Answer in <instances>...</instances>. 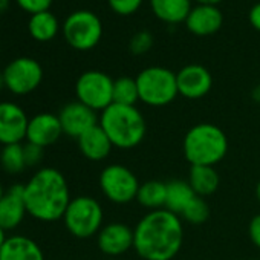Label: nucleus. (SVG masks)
<instances>
[{"mask_svg":"<svg viewBox=\"0 0 260 260\" xmlns=\"http://www.w3.org/2000/svg\"><path fill=\"white\" fill-rule=\"evenodd\" d=\"M107 260H119V258H107Z\"/></svg>","mask_w":260,"mask_h":260,"instance_id":"obj_41","label":"nucleus"},{"mask_svg":"<svg viewBox=\"0 0 260 260\" xmlns=\"http://www.w3.org/2000/svg\"><path fill=\"white\" fill-rule=\"evenodd\" d=\"M210 217V205L205 198L194 196L191 202L181 213V219L190 225H202Z\"/></svg>","mask_w":260,"mask_h":260,"instance_id":"obj_27","label":"nucleus"},{"mask_svg":"<svg viewBox=\"0 0 260 260\" xmlns=\"http://www.w3.org/2000/svg\"><path fill=\"white\" fill-rule=\"evenodd\" d=\"M5 87V78H4V72H0V90Z\"/></svg>","mask_w":260,"mask_h":260,"instance_id":"obj_38","label":"nucleus"},{"mask_svg":"<svg viewBox=\"0 0 260 260\" xmlns=\"http://www.w3.org/2000/svg\"><path fill=\"white\" fill-rule=\"evenodd\" d=\"M58 119L63 128V134L78 140L89 128L98 124V115L90 107L84 106L80 101L68 103L58 112Z\"/></svg>","mask_w":260,"mask_h":260,"instance_id":"obj_14","label":"nucleus"},{"mask_svg":"<svg viewBox=\"0 0 260 260\" xmlns=\"http://www.w3.org/2000/svg\"><path fill=\"white\" fill-rule=\"evenodd\" d=\"M107 4L118 16H132L141 8L143 0H107Z\"/></svg>","mask_w":260,"mask_h":260,"instance_id":"obj_29","label":"nucleus"},{"mask_svg":"<svg viewBox=\"0 0 260 260\" xmlns=\"http://www.w3.org/2000/svg\"><path fill=\"white\" fill-rule=\"evenodd\" d=\"M248 19H249L251 26H252L255 31L260 32V2H257L255 5H252V8L249 10Z\"/></svg>","mask_w":260,"mask_h":260,"instance_id":"obj_33","label":"nucleus"},{"mask_svg":"<svg viewBox=\"0 0 260 260\" xmlns=\"http://www.w3.org/2000/svg\"><path fill=\"white\" fill-rule=\"evenodd\" d=\"M28 31L31 37L37 42H51L60 31L58 19L51 11H43L31 16L28 22Z\"/></svg>","mask_w":260,"mask_h":260,"instance_id":"obj_22","label":"nucleus"},{"mask_svg":"<svg viewBox=\"0 0 260 260\" xmlns=\"http://www.w3.org/2000/svg\"><path fill=\"white\" fill-rule=\"evenodd\" d=\"M100 190L103 196L116 205H125L137 201L138 190H140V179L122 164H109L106 166L98 178Z\"/></svg>","mask_w":260,"mask_h":260,"instance_id":"obj_7","label":"nucleus"},{"mask_svg":"<svg viewBox=\"0 0 260 260\" xmlns=\"http://www.w3.org/2000/svg\"><path fill=\"white\" fill-rule=\"evenodd\" d=\"M140 101L150 107H164L172 104L178 92L176 72L164 66H149L137 75Z\"/></svg>","mask_w":260,"mask_h":260,"instance_id":"obj_5","label":"nucleus"},{"mask_svg":"<svg viewBox=\"0 0 260 260\" xmlns=\"http://www.w3.org/2000/svg\"><path fill=\"white\" fill-rule=\"evenodd\" d=\"M63 36L71 48L77 51H90L103 37V23L95 13L78 10L66 17Z\"/></svg>","mask_w":260,"mask_h":260,"instance_id":"obj_8","label":"nucleus"},{"mask_svg":"<svg viewBox=\"0 0 260 260\" xmlns=\"http://www.w3.org/2000/svg\"><path fill=\"white\" fill-rule=\"evenodd\" d=\"M153 14L170 25H178L185 22L191 11V0H150Z\"/></svg>","mask_w":260,"mask_h":260,"instance_id":"obj_21","label":"nucleus"},{"mask_svg":"<svg viewBox=\"0 0 260 260\" xmlns=\"http://www.w3.org/2000/svg\"><path fill=\"white\" fill-rule=\"evenodd\" d=\"M194 2H198V5H217L222 0H194Z\"/></svg>","mask_w":260,"mask_h":260,"instance_id":"obj_35","label":"nucleus"},{"mask_svg":"<svg viewBox=\"0 0 260 260\" xmlns=\"http://www.w3.org/2000/svg\"><path fill=\"white\" fill-rule=\"evenodd\" d=\"M5 233H7V231H5L2 226H0V249H2V246H4V243H5V240L8 239Z\"/></svg>","mask_w":260,"mask_h":260,"instance_id":"obj_36","label":"nucleus"},{"mask_svg":"<svg viewBox=\"0 0 260 260\" xmlns=\"http://www.w3.org/2000/svg\"><path fill=\"white\" fill-rule=\"evenodd\" d=\"M0 166L10 175H17L25 170V155H23V144H10L4 146L0 152Z\"/></svg>","mask_w":260,"mask_h":260,"instance_id":"obj_26","label":"nucleus"},{"mask_svg":"<svg viewBox=\"0 0 260 260\" xmlns=\"http://www.w3.org/2000/svg\"><path fill=\"white\" fill-rule=\"evenodd\" d=\"M63 135V128L58 115L54 113H37L28 122L26 143H32L40 147H48L55 144Z\"/></svg>","mask_w":260,"mask_h":260,"instance_id":"obj_15","label":"nucleus"},{"mask_svg":"<svg viewBox=\"0 0 260 260\" xmlns=\"http://www.w3.org/2000/svg\"><path fill=\"white\" fill-rule=\"evenodd\" d=\"M4 194H5V190H4V187H2V182H0V199H2Z\"/></svg>","mask_w":260,"mask_h":260,"instance_id":"obj_40","label":"nucleus"},{"mask_svg":"<svg viewBox=\"0 0 260 260\" xmlns=\"http://www.w3.org/2000/svg\"><path fill=\"white\" fill-rule=\"evenodd\" d=\"M28 214L23 184H16L0 199V226L5 231L16 230Z\"/></svg>","mask_w":260,"mask_h":260,"instance_id":"obj_16","label":"nucleus"},{"mask_svg":"<svg viewBox=\"0 0 260 260\" xmlns=\"http://www.w3.org/2000/svg\"><path fill=\"white\" fill-rule=\"evenodd\" d=\"M77 101L95 112H103L113 103V80L101 71H86L75 83Z\"/></svg>","mask_w":260,"mask_h":260,"instance_id":"obj_9","label":"nucleus"},{"mask_svg":"<svg viewBox=\"0 0 260 260\" xmlns=\"http://www.w3.org/2000/svg\"><path fill=\"white\" fill-rule=\"evenodd\" d=\"M2 72L5 78V87L14 95H28L34 92L43 81V68L31 57L14 58Z\"/></svg>","mask_w":260,"mask_h":260,"instance_id":"obj_10","label":"nucleus"},{"mask_svg":"<svg viewBox=\"0 0 260 260\" xmlns=\"http://www.w3.org/2000/svg\"><path fill=\"white\" fill-rule=\"evenodd\" d=\"M178 92L187 100H201L210 93L213 87L211 72L198 63L187 64L176 72Z\"/></svg>","mask_w":260,"mask_h":260,"instance_id":"obj_13","label":"nucleus"},{"mask_svg":"<svg viewBox=\"0 0 260 260\" xmlns=\"http://www.w3.org/2000/svg\"><path fill=\"white\" fill-rule=\"evenodd\" d=\"M140 101L137 80L132 77H119L113 80V103L124 106H137Z\"/></svg>","mask_w":260,"mask_h":260,"instance_id":"obj_25","label":"nucleus"},{"mask_svg":"<svg viewBox=\"0 0 260 260\" xmlns=\"http://www.w3.org/2000/svg\"><path fill=\"white\" fill-rule=\"evenodd\" d=\"M43 153H45V149L40 147V146H36V144H32V143L23 144V155H25L26 167L37 166V164L43 159Z\"/></svg>","mask_w":260,"mask_h":260,"instance_id":"obj_31","label":"nucleus"},{"mask_svg":"<svg viewBox=\"0 0 260 260\" xmlns=\"http://www.w3.org/2000/svg\"><path fill=\"white\" fill-rule=\"evenodd\" d=\"M188 184L196 196L208 198L217 191L220 176L211 166H191L188 173Z\"/></svg>","mask_w":260,"mask_h":260,"instance_id":"obj_20","label":"nucleus"},{"mask_svg":"<svg viewBox=\"0 0 260 260\" xmlns=\"http://www.w3.org/2000/svg\"><path fill=\"white\" fill-rule=\"evenodd\" d=\"M0 260H45L40 245L26 236H11L0 249Z\"/></svg>","mask_w":260,"mask_h":260,"instance_id":"obj_19","label":"nucleus"},{"mask_svg":"<svg viewBox=\"0 0 260 260\" xmlns=\"http://www.w3.org/2000/svg\"><path fill=\"white\" fill-rule=\"evenodd\" d=\"M98 249L109 258H118L134 249V228L124 222H109L96 234Z\"/></svg>","mask_w":260,"mask_h":260,"instance_id":"obj_11","label":"nucleus"},{"mask_svg":"<svg viewBox=\"0 0 260 260\" xmlns=\"http://www.w3.org/2000/svg\"><path fill=\"white\" fill-rule=\"evenodd\" d=\"M248 236H249V240L251 243L260 249V213L255 214L251 220H249V225H248Z\"/></svg>","mask_w":260,"mask_h":260,"instance_id":"obj_32","label":"nucleus"},{"mask_svg":"<svg viewBox=\"0 0 260 260\" xmlns=\"http://www.w3.org/2000/svg\"><path fill=\"white\" fill-rule=\"evenodd\" d=\"M16 2L23 11L34 16L43 11H49L54 0H16Z\"/></svg>","mask_w":260,"mask_h":260,"instance_id":"obj_30","label":"nucleus"},{"mask_svg":"<svg viewBox=\"0 0 260 260\" xmlns=\"http://www.w3.org/2000/svg\"><path fill=\"white\" fill-rule=\"evenodd\" d=\"M255 198H257V201L260 202V179H258V182H257V185H255Z\"/></svg>","mask_w":260,"mask_h":260,"instance_id":"obj_37","label":"nucleus"},{"mask_svg":"<svg viewBox=\"0 0 260 260\" xmlns=\"http://www.w3.org/2000/svg\"><path fill=\"white\" fill-rule=\"evenodd\" d=\"M228 138L213 122H198L187 130L182 152L191 166H217L228 153Z\"/></svg>","mask_w":260,"mask_h":260,"instance_id":"obj_4","label":"nucleus"},{"mask_svg":"<svg viewBox=\"0 0 260 260\" xmlns=\"http://www.w3.org/2000/svg\"><path fill=\"white\" fill-rule=\"evenodd\" d=\"M7 5H8V0H0V11L5 10V8H7Z\"/></svg>","mask_w":260,"mask_h":260,"instance_id":"obj_39","label":"nucleus"},{"mask_svg":"<svg viewBox=\"0 0 260 260\" xmlns=\"http://www.w3.org/2000/svg\"><path fill=\"white\" fill-rule=\"evenodd\" d=\"M251 96H252V100H254L255 103H260V84H258V86H255V87L252 89Z\"/></svg>","mask_w":260,"mask_h":260,"instance_id":"obj_34","label":"nucleus"},{"mask_svg":"<svg viewBox=\"0 0 260 260\" xmlns=\"http://www.w3.org/2000/svg\"><path fill=\"white\" fill-rule=\"evenodd\" d=\"M98 124L109 137L113 149L119 150L138 147L147 135V121L137 106L112 103L100 113Z\"/></svg>","mask_w":260,"mask_h":260,"instance_id":"obj_3","label":"nucleus"},{"mask_svg":"<svg viewBox=\"0 0 260 260\" xmlns=\"http://www.w3.org/2000/svg\"><path fill=\"white\" fill-rule=\"evenodd\" d=\"M166 198H167V182L152 179L140 185L137 201L141 207L147 208L149 211H153V210L166 208Z\"/></svg>","mask_w":260,"mask_h":260,"instance_id":"obj_23","label":"nucleus"},{"mask_svg":"<svg viewBox=\"0 0 260 260\" xmlns=\"http://www.w3.org/2000/svg\"><path fill=\"white\" fill-rule=\"evenodd\" d=\"M184 243V220L161 208L147 211L134 228V249L143 260H173Z\"/></svg>","mask_w":260,"mask_h":260,"instance_id":"obj_1","label":"nucleus"},{"mask_svg":"<svg viewBox=\"0 0 260 260\" xmlns=\"http://www.w3.org/2000/svg\"><path fill=\"white\" fill-rule=\"evenodd\" d=\"M63 222L66 230L77 239H90L100 233L104 225V211L98 199L92 196L72 198Z\"/></svg>","mask_w":260,"mask_h":260,"instance_id":"obj_6","label":"nucleus"},{"mask_svg":"<svg viewBox=\"0 0 260 260\" xmlns=\"http://www.w3.org/2000/svg\"><path fill=\"white\" fill-rule=\"evenodd\" d=\"M184 23L191 34L207 37L216 34L222 28L223 14L217 5H196L191 8Z\"/></svg>","mask_w":260,"mask_h":260,"instance_id":"obj_17","label":"nucleus"},{"mask_svg":"<svg viewBox=\"0 0 260 260\" xmlns=\"http://www.w3.org/2000/svg\"><path fill=\"white\" fill-rule=\"evenodd\" d=\"M153 46V36L150 31H138L137 34H134V37L130 39L128 48L130 52L134 55H144L146 52H149Z\"/></svg>","mask_w":260,"mask_h":260,"instance_id":"obj_28","label":"nucleus"},{"mask_svg":"<svg viewBox=\"0 0 260 260\" xmlns=\"http://www.w3.org/2000/svg\"><path fill=\"white\" fill-rule=\"evenodd\" d=\"M28 122L29 118L19 104L10 101L0 103V144H20L26 140Z\"/></svg>","mask_w":260,"mask_h":260,"instance_id":"obj_12","label":"nucleus"},{"mask_svg":"<svg viewBox=\"0 0 260 260\" xmlns=\"http://www.w3.org/2000/svg\"><path fill=\"white\" fill-rule=\"evenodd\" d=\"M77 143H78V149H80L81 155L86 159L93 161V162L106 159L110 155L112 149H113L109 137L106 135L104 130L100 127V124L89 128L86 134H83L77 140Z\"/></svg>","mask_w":260,"mask_h":260,"instance_id":"obj_18","label":"nucleus"},{"mask_svg":"<svg viewBox=\"0 0 260 260\" xmlns=\"http://www.w3.org/2000/svg\"><path fill=\"white\" fill-rule=\"evenodd\" d=\"M194 191L190 187L188 181L173 179L167 182V198H166V210L181 216L185 207L194 198Z\"/></svg>","mask_w":260,"mask_h":260,"instance_id":"obj_24","label":"nucleus"},{"mask_svg":"<svg viewBox=\"0 0 260 260\" xmlns=\"http://www.w3.org/2000/svg\"><path fill=\"white\" fill-rule=\"evenodd\" d=\"M23 193L28 214L40 222L63 219L72 199L64 175L52 167H45L34 173L23 184Z\"/></svg>","mask_w":260,"mask_h":260,"instance_id":"obj_2","label":"nucleus"}]
</instances>
